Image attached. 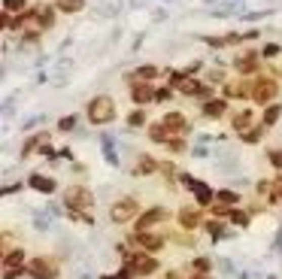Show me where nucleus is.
Wrapping results in <instances>:
<instances>
[{
    "instance_id": "obj_1",
    "label": "nucleus",
    "mask_w": 282,
    "mask_h": 279,
    "mask_svg": "<svg viewBox=\"0 0 282 279\" xmlns=\"http://www.w3.org/2000/svg\"><path fill=\"white\" fill-rule=\"evenodd\" d=\"M112 118H115V103H112V97L100 94V97H94V100L88 103V122L106 125V122H112Z\"/></svg>"
},
{
    "instance_id": "obj_2",
    "label": "nucleus",
    "mask_w": 282,
    "mask_h": 279,
    "mask_svg": "<svg viewBox=\"0 0 282 279\" xmlns=\"http://www.w3.org/2000/svg\"><path fill=\"white\" fill-rule=\"evenodd\" d=\"M128 270H131V273H137V276H149V273H155V270H158V261H155L152 255L140 252V255H131V258H128Z\"/></svg>"
},
{
    "instance_id": "obj_3",
    "label": "nucleus",
    "mask_w": 282,
    "mask_h": 279,
    "mask_svg": "<svg viewBox=\"0 0 282 279\" xmlns=\"http://www.w3.org/2000/svg\"><path fill=\"white\" fill-rule=\"evenodd\" d=\"M109 216H112V222H118V225L128 222V219H134V216H137V201H134V197H125V201L112 204Z\"/></svg>"
},
{
    "instance_id": "obj_4",
    "label": "nucleus",
    "mask_w": 282,
    "mask_h": 279,
    "mask_svg": "<svg viewBox=\"0 0 282 279\" xmlns=\"http://www.w3.org/2000/svg\"><path fill=\"white\" fill-rule=\"evenodd\" d=\"M276 91H279V88H276V82H273V79H258V82L252 85V97H255L258 103L273 100V97H276Z\"/></svg>"
},
{
    "instance_id": "obj_5",
    "label": "nucleus",
    "mask_w": 282,
    "mask_h": 279,
    "mask_svg": "<svg viewBox=\"0 0 282 279\" xmlns=\"http://www.w3.org/2000/svg\"><path fill=\"white\" fill-rule=\"evenodd\" d=\"M27 270H30V276H36V279H55L58 276V267H55V261H49V258H33Z\"/></svg>"
},
{
    "instance_id": "obj_6",
    "label": "nucleus",
    "mask_w": 282,
    "mask_h": 279,
    "mask_svg": "<svg viewBox=\"0 0 282 279\" xmlns=\"http://www.w3.org/2000/svg\"><path fill=\"white\" fill-rule=\"evenodd\" d=\"M67 204H70L73 210H88V207L94 204V197H91V191H85V188H70V191H67Z\"/></svg>"
},
{
    "instance_id": "obj_7",
    "label": "nucleus",
    "mask_w": 282,
    "mask_h": 279,
    "mask_svg": "<svg viewBox=\"0 0 282 279\" xmlns=\"http://www.w3.org/2000/svg\"><path fill=\"white\" fill-rule=\"evenodd\" d=\"M131 97H134V103H149V100H155L158 94L152 91V85L149 82H134V88H131Z\"/></svg>"
},
{
    "instance_id": "obj_8",
    "label": "nucleus",
    "mask_w": 282,
    "mask_h": 279,
    "mask_svg": "<svg viewBox=\"0 0 282 279\" xmlns=\"http://www.w3.org/2000/svg\"><path fill=\"white\" fill-rule=\"evenodd\" d=\"M234 67L243 73V76H249V73H255L258 70V58H255V52H246V55H237V61H234Z\"/></svg>"
},
{
    "instance_id": "obj_9",
    "label": "nucleus",
    "mask_w": 282,
    "mask_h": 279,
    "mask_svg": "<svg viewBox=\"0 0 282 279\" xmlns=\"http://www.w3.org/2000/svg\"><path fill=\"white\" fill-rule=\"evenodd\" d=\"M167 216H170L167 210H161V207H155V210H149L146 216H140V225H137V228H140V231H146L149 225H155V222H164Z\"/></svg>"
},
{
    "instance_id": "obj_10",
    "label": "nucleus",
    "mask_w": 282,
    "mask_h": 279,
    "mask_svg": "<svg viewBox=\"0 0 282 279\" xmlns=\"http://www.w3.org/2000/svg\"><path fill=\"white\" fill-rule=\"evenodd\" d=\"M161 125L170 131V137H173V134H179V131H185V118H182L179 112H167V115L161 118Z\"/></svg>"
},
{
    "instance_id": "obj_11",
    "label": "nucleus",
    "mask_w": 282,
    "mask_h": 279,
    "mask_svg": "<svg viewBox=\"0 0 282 279\" xmlns=\"http://www.w3.org/2000/svg\"><path fill=\"white\" fill-rule=\"evenodd\" d=\"M137 243L143 246V249H149V252H155V249H161L164 246V237H158V234H137Z\"/></svg>"
},
{
    "instance_id": "obj_12",
    "label": "nucleus",
    "mask_w": 282,
    "mask_h": 279,
    "mask_svg": "<svg viewBox=\"0 0 282 279\" xmlns=\"http://www.w3.org/2000/svg\"><path fill=\"white\" fill-rule=\"evenodd\" d=\"M225 109H228V103L225 100H216V97L204 103V115L207 118H219V115H225Z\"/></svg>"
},
{
    "instance_id": "obj_13",
    "label": "nucleus",
    "mask_w": 282,
    "mask_h": 279,
    "mask_svg": "<svg viewBox=\"0 0 282 279\" xmlns=\"http://www.w3.org/2000/svg\"><path fill=\"white\" fill-rule=\"evenodd\" d=\"M30 185H33L36 191H43V194H52V191H55V179H46V176H39V173L30 176Z\"/></svg>"
},
{
    "instance_id": "obj_14",
    "label": "nucleus",
    "mask_w": 282,
    "mask_h": 279,
    "mask_svg": "<svg viewBox=\"0 0 282 279\" xmlns=\"http://www.w3.org/2000/svg\"><path fill=\"white\" fill-rule=\"evenodd\" d=\"M179 219H182L185 228H197V225H200V213H197L194 207H185V210L179 213Z\"/></svg>"
},
{
    "instance_id": "obj_15",
    "label": "nucleus",
    "mask_w": 282,
    "mask_h": 279,
    "mask_svg": "<svg viewBox=\"0 0 282 279\" xmlns=\"http://www.w3.org/2000/svg\"><path fill=\"white\" fill-rule=\"evenodd\" d=\"M36 15H39V27H52L55 24V9L52 6H39Z\"/></svg>"
},
{
    "instance_id": "obj_16",
    "label": "nucleus",
    "mask_w": 282,
    "mask_h": 279,
    "mask_svg": "<svg viewBox=\"0 0 282 279\" xmlns=\"http://www.w3.org/2000/svg\"><path fill=\"white\" fill-rule=\"evenodd\" d=\"M249 125H252V109H240V112L234 115V128H237V131H246Z\"/></svg>"
},
{
    "instance_id": "obj_17",
    "label": "nucleus",
    "mask_w": 282,
    "mask_h": 279,
    "mask_svg": "<svg viewBox=\"0 0 282 279\" xmlns=\"http://www.w3.org/2000/svg\"><path fill=\"white\" fill-rule=\"evenodd\" d=\"M149 134H152V140H155V143H170V140H167V137H170V131H167L164 125H152V128H149Z\"/></svg>"
},
{
    "instance_id": "obj_18",
    "label": "nucleus",
    "mask_w": 282,
    "mask_h": 279,
    "mask_svg": "<svg viewBox=\"0 0 282 279\" xmlns=\"http://www.w3.org/2000/svg\"><path fill=\"white\" fill-rule=\"evenodd\" d=\"M3 264H6V273H12V270H15L18 264H24V252H9Z\"/></svg>"
},
{
    "instance_id": "obj_19",
    "label": "nucleus",
    "mask_w": 282,
    "mask_h": 279,
    "mask_svg": "<svg viewBox=\"0 0 282 279\" xmlns=\"http://www.w3.org/2000/svg\"><path fill=\"white\" fill-rule=\"evenodd\" d=\"M282 115L279 106H267V112H264V128H270V125H276V118Z\"/></svg>"
},
{
    "instance_id": "obj_20",
    "label": "nucleus",
    "mask_w": 282,
    "mask_h": 279,
    "mask_svg": "<svg viewBox=\"0 0 282 279\" xmlns=\"http://www.w3.org/2000/svg\"><path fill=\"white\" fill-rule=\"evenodd\" d=\"M155 76H158V70H155V67H140V70L134 73V79H146V82H149V79H155Z\"/></svg>"
},
{
    "instance_id": "obj_21",
    "label": "nucleus",
    "mask_w": 282,
    "mask_h": 279,
    "mask_svg": "<svg viewBox=\"0 0 282 279\" xmlns=\"http://www.w3.org/2000/svg\"><path fill=\"white\" fill-rule=\"evenodd\" d=\"M158 164L152 161V158H140V164H137V173H152Z\"/></svg>"
},
{
    "instance_id": "obj_22",
    "label": "nucleus",
    "mask_w": 282,
    "mask_h": 279,
    "mask_svg": "<svg viewBox=\"0 0 282 279\" xmlns=\"http://www.w3.org/2000/svg\"><path fill=\"white\" fill-rule=\"evenodd\" d=\"M58 6L64 12H76V9H82V0H58Z\"/></svg>"
},
{
    "instance_id": "obj_23",
    "label": "nucleus",
    "mask_w": 282,
    "mask_h": 279,
    "mask_svg": "<svg viewBox=\"0 0 282 279\" xmlns=\"http://www.w3.org/2000/svg\"><path fill=\"white\" fill-rule=\"evenodd\" d=\"M128 125H131V128H140V125H146V112H143V109H137V112L128 118Z\"/></svg>"
},
{
    "instance_id": "obj_24",
    "label": "nucleus",
    "mask_w": 282,
    "mask_h": 279,
    "mask_svg": "<svg viewBox=\"0 0 282 279\" xmlns=\"http://www.w3.org/2000/svg\"><path fill=\"white\" fill-rule=\"evenodd\" d=\"M3 6H6V15H12L15 9H21V12H24V0H3Z\"/></svg>"
},
{
    "instance_id": "obj_25",
    "label": "nucleus",
    "mask_w": 282,
    "mask_h": 279,
    "mask_svg": "<svg viewBox=\"0 0 282 279\" xmlns=\"http://www.w3.org/2000/svg\"><path fill=\"white\" fill-rule=\"evenodd\" d=\"M243 140H246V143H258V140H261V128H252V131H246V134H243Z\"/></svg>"
},
{
    "instance_id": "obj_26",
    "label": "nucleus",
    "mask_w": 282,
    "mask_h": 279,
    "mask_svg": "<svg viewBox=\"0 0 282 279\" xmlns=\"http://www.w3.org/2000/svg\"><path fill=\"white\" fill-rule=\"evenodd\" d=\"M219 201H222V204H237L240 197H237L234 191H219Z\"/></svg>"
},
{
    "instance_id": "obj_27",
    "label": "nucleus",
    "mask_w": 282,
    "mask_h": 279,
    "mask_svg": "<svg viewBox=\"0 0 282 279\" xmlns=\"http://www.w3.org/2000/svg\"><path fill=\"white\" fill-rule=\"evenodd\" d=\"M231 222H234V225H246V222H249V216H246V213H237V210H234V213H231Z\"/></svg>"
},
{
    "instance_id": "obj_28",
    "label": "nucleus",
    "mask_w": 282,
    "mask_h": 279,
    "mask_svg": "<svg viewBox=\"0 0 282 279\" xmlns=\"http://www.w3.org/2000/svg\"><path fill=\"white\" fill-rule=\"evenodd\" d=\"M270 161H273V167H282V149H273V152H270Z\"/></svg>"
},
{
    "instance_id": "obj_29",
    "label": "nucleus",
    "mask_w": 282,
    "mask_h": 279,
    "mask_svg": "<svg viewBox=\"0 0 282 279\" xmlns=\"http://www.w3.org/2000/svg\"><path fill=\"white\" fill-rule=\"evenodd\" d=\"M73 125H76V118H73V115H67V118H61V131H70Z\"/></svg>"
},
{
    "instance_id": "obj_30",
    "label": "nucleus",
    "mask_w": 282,
    "mask_h": 279,
    "mask_svg": "<svg viewBox=\"0 0 282 279\" xmlns=\"http://www.w3.org/2000/svg\"><path fill=\"white\" fill-rule=\"evenodd\" d=\"M194 267H197L200 273H207V270H210V261H207V258H197V261H194Z\"/></svg>"
},
{
    "instance_id": "obj_31",
    "label": "nucleus",
    "mask_w": 282,
    "mask_h": 279,
    "mask_svg": "<svg viewBox=\"0 0 282 279\" xmlns=\"http://www.w3.org/2000/svg\"><path fill=\"white\" fill-rule=\"evenodd\" d=\"M103 279H131L128 273H118V276H103Z\"/></svg>"
},
{
    "instance_id": "obj_32",
    "label": "nucleus",
    "mask_w": 282,
    "mask_h": 279,
    "mask_svg": "<svg viewBox=\"0 0 282 279\" xmlns=\"http://www.w3.org/2000/svg\"><path fill=\"white\" fill-rule=\"evenodd\" d=\"M191 279H207V276H204V273H197V276H191Z\"/></svg>"
},
{
    "instance_id": "obj_33",
    "label": "nucleus",
    "mask_w": 282,
    "mask_h": 279,
    "mask_svg": "<svg viewBox=\"0 0 282 279\" xmlns=\"http://www.w3.org/2000/svg\"><path fill=\"white\" fill-rule=\"evenodd\" d=\"M276 185H279V191H282V179H279V182H276Z\"/></svg>"
}]
</instances>
